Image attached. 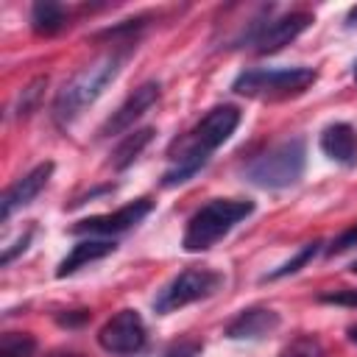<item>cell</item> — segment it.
<instances>
[{
    "mask_svg": "<svg viewBox=\"0 0 357 357\" xmlns=\"http://www.w3.org/2000/svg\"><path fill=\"white\" fill-rule=\"evenodd\" d=\"M243 112L234 103H218L212 106L181 139L170 145V167L162 173V187L173 190L187 184L195 173L206 167L212 153L237 131Z\"/></svg>",
    "mask_w": 357,
    "mask_h": 357,
    "instance_id": "cell-1",
    "label": "cell"
},
{
    "mask_svg": "<svg viewBox=\"0 0 357 357\" xmlns=\"http://www.w3.org/2000/svg\"><path fill=\"white\" fill-rule=\"evenodd\" d=\"M134 47L137 45H114L112 50H106L103 56L92 59L78 73H73L59 86V92L53 98V106H50V114H53L56 126H61V128L73 126L106 92V86L120 75V70H123V64H126V59Z\"/></svg>",
    "mask_w": 357,
    "mask_h": 357,
    "instance_id": "cell-2",
    "label": "cell"
},
{
    "mask_svg": "<svg viewBox=\"0 0 357 357\" xmlns=\"http://www.w3.org/2000/svg\"><path fill=\"white\" fill-rule=\"evenodd\" d=\"M254 209H257V204L251 198H212V201H206L187 220V229L181 234V248L187 254L209 251L240 220H245L248 215H254Z\"/></svg>",
    "mask_w": 357,
    "mask_h": 357,
    "instance_id": "cell-3",
    "label": "cell"
},
{
    "mask_svg": "<svg viewBox=\"0 0 357 357\" xmlns=\"http://www.w3.org/2000/svg\"><path fill=\"white\" fill-rule=\"evenodd\" d=\"M318 81L315 67H248L234 75L231 92L254 100H284L307 92Z\"/></svg>",
    "mask_w": 357,
    "mask_h": 357,
    "instance_id": "cell-4",
    "label": "cell"
},
{
    "mask_svg": "<svg viewBox=\"0 0 357 357\" xmlns=\"http://www.w3.org/2000/svg\"><path fill=\"white\" fill-rule=\"evenodd\" d=\"M307 170V142L304 137H290L265 153L254 156L243 167V178L262 190H284L296 184Z\"/></svg>",
    "mask_w": 357,
    "mask_h": 357,
    "instance_id": "cell-5",
    "label": "cell"
},
{
    "mask_svg": "<svg viewBox=\"0 0 357 357\" xmlns=\"http://www.w3.org/2000/svg\"><path fill=\"white\" fill-rule=\"evenodd\" d=\"M271 11H273V6L262 8V17L251 20L229 42V47H251L254 53L268 56V53L282 50L293 39H298L312 25V14L310 11H287L282 17H271Z\"/></svg>",
    "mask_w": 357,
    "mask_h": 357,
    "instance_id": "cell-6",
    "label": "cell"
},
{
    "mask_svg": "<svg viewBox=\"0 0 357 357\" xmlns=\"http://www.w3.org/2000/svg\"><path fill=\"white\" fill-rule=\"evenodd\" d=\"M223 282H226V276L220 271H212V268H184L153 296V312L156 315H167V312H176L181 307H187V304L209 298V296H215L223 287Z\"/></svg>",
    "mask_w": 357,
    "mask_h": 357,
    "instance_id": "cell-7",
    "label": "cell"
},
{
    "mask_svg": "<svg viewBox=\"0 0 357 357\" xmlns=\"http://www.w3.org/2000/svg\"><path fill=\"white\" fill-rule=\"evenodd\" d=\"M148 343L145 321L137 310H120L98 329V346L114 357H131Z\"/></svg>",
    "mask_w": 357,
    "mask_h": 357,
    "instance_id": "cell-8",
    "label": "cell"
},
{
    "mask_svg": "<svg viewBox=\"0 0 357 357\" xmlns=\"http://www.w3.org/2000/svg\"><path fill=\"white\" fill-rule=\"evenodd\" d=\"M153 201L151 198H137L114 212H106V215H92V218H81L78 223L70 226V234H78V237H114V234H123L128 229H134L137 223H142L151 212H153Z\"/></svg>",
    "mask_w": 357,
    "mask_h": 357,
    "instance_id": "cell-9",
    "label": "cell"
},
{
    "mask_svg": "<svg viewBox=\"0 0 357 357\" xmlns=\"http://www.w3.org/2000/svg\"><path fill=\"white\" fill-rule=\"evenodd\" d=\"M159 95H162V84H159V81H145V84H139V86L103 120V126L98 128V139H109V137L128 134V131L134 128V123H137L145 112H151V106H156Z\"/></svg>",
    "mask_w": 357,
    "mask_h": 357,
    "instance_id": "cell-10",
    "label": "cell"
},
{
    "mask_svg": "<svg viewBox=\"0 0 357 357\" xmlns=\"http://www.w3.org/2000/svg\"><path fill=\"white\" fill-rule=\"evenodd\" d=\"M53 170H56V162H50V159H47V162H39V165L31 167L22 178H17L11 187H6V192H3V198H0V220L6 223L17 209L28 206V204L47 187Z\"/></svg>",
    "mask_w": 357,
    "mask_h": 357,
    "instance_id": "cell-11",
    "label": "cell"
},
{
    "mask_svg": "<svg viewBox=\"0 0 357 357\" xmlns=\"http://www.w3.org/2000/svg\"><path fill=\"white\" fill-rule=\"evenodd\" d=\"M282 324V315L271 307H245L240 310L223 329V337L229 340H259L276 332Z\"/></svg>",
    "mask_w": 357,
    "mask_h": 357,
    "instance_id": "cell-12",
    "label": "cell"
},
{
    "mask_svg": "<svg viewBox=\"0 0 357 357\" xmlns=\"http://www.w3.org/2000/svg\"><path fill=\"white\" fill-rule=\"evenodd\" d=\"M318 148L326 159L343 167H354L357 165V128L343 120L329 123L318 137Z\"/></svg>",
    "mask_w": 357,
    "mask_h": 357,
    "instance_id": "cell-13",
    "label": "cell"
},
{
    "mask_svg": "<svg viewBox=\"0 0 357 357\" xmlns=\"http://www.w3.org/2000/svg\"><path fill=\"white\" fill-rule=\"evenodd\" d=\"M114 251H117L114 237H81V240L67 251V257L59 262L56 279H67V276L78 273L84 265L98 262V259H103V257H109V254H114Z\"/></svg>",
    "mask_w": 357,
    "mask_h": 357,
    "instance_id": "cell-14",
    "label": "cell"
},
{
    "mask_svg": "<svg viewBox=\"0 0 357 357\" xmlns=\"http://www.w3.org/2000/svg\"><path fill=\"white\" fill-rule=\"evenodd\" d=\"M67 25V8L56 0H36L31 6V31L36 36H56Z\"/></svg>",
    "mask_w": 357,
    "mask_h": 357,
    "instance_id": "cell-15",
    "label": "cell"
},
{
    "mask_svg": "<svg viewBox=\"0 0 357 357\" xmlns=\"http://www.w3.org/2000/svg\"><path fill=\"white\" fill-rule=\"evenodd\" d=\"M153 134H156L153 126H145V128H137V131L126 134V137L120 139V145L112 151V167L120 173V170H126L128 165H134V159L145 151V145H151Z\"/></svg>",
    "mask_w": 357,
    "mask_h": 357,
    "instance_id": "cell-16",
    "label": "cell"
},
{
    "mask_svg": "<svg viewBox=\"0 0 357 357\" xmlns=\"http://www.w3.org/2000/svg\"><path fill=\"white\" fill-rule=\"evenodd\" d=\"M321 240H310V243H304L290 259H284L279 268H273V271H268V273H262V282H279V279H284V276H293V273H298L304 265H310L315 257H318V251H321Z\"/></svg>",
    "mask_w": 357,
    "mask_h": 357,
    "instance_id": "cell-17",
    "label": "cell"
},
{
    "mask_svg": "<svg viewBox=\"0 0 357 357\" xmlns=\"http://www.w3.org/2000/svg\"><path fill=\"white\" fill-rule=\"evenodd\" d=\"M36 337L28 332H6L0 337V357H33Z\"/></svg>",
    "mask_w": 357,
    "mask_h": 357,
    "instance_id": "cell-18",
    "label": "cell"
},
{
    "mask_svg": "<svg viewBox=\"0 0 357 357\" xmlns=\"http://www.w3.org/2000/svg\"><path fill=\"white\" fill-rule=\"evenodd\" d=\"M47 86V75H36L22 92H20V98H17V106H14V114L17 117H28L33 109H36V103H39V98H42V89Z\"/></svg>",
    "mask_w": 357,
    "mask_h": 357,
    "instance_id": "cell-19",
    "label": "cell"
},
{
    "mask_svg": "<svg viewBox=\"0 0 357 357\" xmlns=\"http://www.w3.org/2000/svg\"><path fill=\"white\" fill-rule=\"evenodd\" d=\"M282 357H326V351H324V346H321L318 337L304 335V337H296V340L282 351Z\"/></svg>",
    "mask_w": 357,
    "mask_h": 357,
    "instance_id": "cell-20",
    "label": "cell"
},
{
    "mask_svg": "<svg viewBox=\"0 0 357 357\" xmlns=\"http://www.w3.org/2000/svg\"><path fill=\"white\" fill-rule=\"evenodd\" d=\"M351 245H357V223H351L349 229H343L326 248H324V254L326 257H335V254H343V251H349Z\"/></svg>",
    "mask_w": 357,
    "mask_h": 357,
    "instance_id": "cell-21",
    "label": "cell"
},
{
    "mask_svg": "<svg viewBox=\"0 0 357 357\" xmlns=\"http://www.w3.org/2000/svg\"><path fill=\"white\" fill-rule=\"evenodd\" d=\"M89 318H92V312H89L86 307H81V310H64V312H56V324H59V326H64V329H78V326H84Z\"/></svg>",
    "mask_w": 357,
    "mask_h": 357,
    "instance_id": "cell-22",
    "label": "cell"
},
{
    "mask_svg": "<svg viewBox=\"0 0 357 357\" xmlns=\"http://www.w3.org/2000/svg\"><path fill=\"white\" fill-rule=\"evenodd\" d=\"M318 301H321V304H337V307H357V287L321 293V296H318Z\"/></svg>",
    "mask_w": 357,
    "mask_h": 357,
    "instance_id": "cell-23",
    "label": "cell"
},
{
    "mask_svg": "<svg viewBox=\"0 0 357 357\" xmlns=\"http://www.w3.org/2000/svg\"><path fill=\"white\" fill-rule=\"evenodd\" d=\"M201 349H204V346H201L198 340H178V343L167 346L162 357H198Z\"/></svg>",
    "mask_w": 357,
    "mask_h": 357,
    "instance_id": "cell-24",
    "label": "cell"
},
{
    "mask_svg": "<svg viewBox=\"0 0 357 357\" xmlns=\"http://www.w3.org/2000/svg\"><path fill=\"white\" fill-rule=\"evenodd\" d=\"M31 237H33V229H28V231H25V234H22V237L14 243V248H6V251H3V257H0V265L6 268V265H8V262H11V259L20 254V251H25V248H28V243H31Z\"/></svg>",
    "mask_w": 357,
    "mask_h": 357,
    "instance_id": "cell-25",
    "label": "cell"
},
{
    "mask_svg": "<svg viewBox=\"0 0 357 357\" xmlns=\"http://www.w3.org/2000/svg\"><path fill=\"white\" fill-rule=\"evenodd\" d=\"M114 190V184H103V187H95V190H89V192H84V195H78L73 204H70V209H75V206H81V204H86L89 198H98V195H106V192H112Z\"/></svg>",
    "mask_w": 357,
    "mask_h": 357,
    "instance_id": "cell-26",
    "label": "cell"
},
{
    "mask_svg": "<svg viewBox=\"0 0 357 357\" xmlns=\"http://www.w3.org/2000/svg\"><path fill=\"white\" fill-rule=\"evenodd\" d=\"M346 25H349V28H354V25H357V6H351V8H349V14H346Z\"/></svg>",
    "mask_w": 357,
    "mask_h": 357,
    "instance_id": "cell-27",
    "label": "cell"
},
{
    "mask_svg": "<svg viewBox=\"0 0 357 357\" xmlns=\"http://www.w3.org/2000/svg\"><path fill=\"white\" fill-rule=\"evenodd\" d=\"M349 340L357 343V326H349Z\"/></svg>",
    "mask_w": 357,
    "mask_h": 357,
    "instance_id": "cell-28",
    "label": "cell"
},
{
    "mask_svg": "<svg viewBox=\"0 0 357 357\" xmlns=\"http://www.w3.org/2000/svg\"><path fill=\"white\" fill-rule=\"evenodd\" d=\"M349 273H354V276H357V259H354V262L349 265Z\"/></svg>",
    "mask_w": 357,
    "mask_h": 357,
    "instance_id": "cell-29",
    "label": "cell"
},
{
    "mask_svg": "<svg viewBox=\"0 0 357 357\" xmlns=\"http://www.w3.org/2000/svg\"><path fill=\"white\" fill-rule=\"evenodd\" d=\"M354 81H357V61H354Z\"/></svg>",
    "mask_w": 357,
    "mask_h": 357,
    "instance_id": "cell-30",
    "label": "cell"
}]
</instances>
